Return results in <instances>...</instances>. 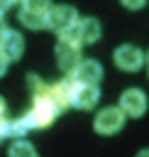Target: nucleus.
I'll return each instance as SVG.
<instances>
[{"label": "nucleus", "instance_id": "f257e3e1", "mask_svg": "<svg viewBox=\"0 0 149 157\" xmlns=\"http://www.w3.org/2000/svg\"><path fill=\"white\" fill-rule=\"evenodd\" d=\"M56 113H59V108H56V103L51 101V96H49V91H46V93H42V96H34L32 108H29L24 115H27V120H29L32 128H46V125L54 123Z\"/></svg>", "mask_w": 149, "mask_h": 157}, {"label": "nucleus", "instance_id": "f03ea898", "mask_svg": "<svg viewBox=\"0 0 149 157\" xmlns=\"http://www.w3.org/2000/svg\"><path fill=\"white\" fill-rule=\"evenodd\" d=\"M56 61L66 74H73L76 66L83 61L81 59V44L71 37V34H61L56 42Z\"/></svg>", "mask_w": 149, "mask_h": 157}, {"label": "nucleus", "instance_id": "7ed1b4c3", "mask_svg": "<svg viewBox=\"0 0 149 157\" xmlns=\"http://www.w3.org/2000/svg\"><path fill=\"white\" fill-rule=\"evenodd\" d=\"M78 20L81 17L76 12V7H71V5H54L49 10V15H46V27L59 32V34H68L78 25Z\"/></svg>", "mask_w": 149, "mask_h": 157}, {"label": "nucleus", "instance_id": "20e7f679", "mask_svg": "<svg viewBox=\"0 0 149 157\" xmlns=\"http://www.w3.org/2000/svg\"><path fill=\"white\" fill-rule=\"evenodd\" d=\"M122 125H125V110H122V108H115V105L103 108V110L93 118V128H95V132H100V135H115V132L122 130Z\"/></svg>", "mask_w": 149, "mask_h": 157}, {"label": "nucleus", "instance_id": "39448f33", "mask_svg": "<svg viewBox=\"0 0 149 157\" xmlns=\"http://www.w3.org/2000/svg\"><path fill=\"white\" fill-rule=\"evenodd\" d=\"M112 56H115V64H117L120 69H125V71H137V69L142 66V61H147V54H142V49L134 47V44H122V47H117Z\"/></svg>", "mask_w": 149, "mask_h": 157}, {"label": "nucleus", "instance_id": "423d86ee", "mask_svg": "<svg viewBox=\"0 0 149 157\" xmlns=\"http://www.w3.org/2000/svg\"><path fill=\"white\" fill-rule=\"evenodd\" d=\"M71 78L76 83H83V86H98L100 78H103V66L95 59H83L76 66V71L71 74Z\"/></svg>", "mask_w": 149, "mask_h": 157}, {"label": "nucleus", "instance_id": "0eeeda50", "mask_svg": "<svg viewBox=\"0 0 149 157\" xmlns=\"http://www.w3.org/2000/svg\"><path fill=\"white\" fill-rule=\"evenodd\" d=\"M22 52H24V39H22V34H20L17 29L5 27V29L0 32V54H5L7 61H15V59L22 56Z\"/></svg>", "mask_w": 149, "mask_h": 157}, {"label": "nucleus", "instance_id": "6e6552de", "mask_svg": "<svg viewBox=\"0 0 149 157\" xmlns=\"http://www.w3.org/2000/svg\"><path fill=\"white\" fill-rule=\"evenodd\" d=\"M120 108L125 110V115L139 118V115L147 110V96H144V91H139V88H127V91H122V96H120Z\"/></svg>", "mask_w": 149, "mask_h": 157}, {"label": "nucleus", "instance_id": "1a4fd4ad", "mask_svg": "<svg viewBox=\"0 0 149 157\" xmlns=\"http://www.w3.org/2000/svg\"><path fill=\"white\" fill-rule=\"evenodd\" d=\"M78 44H93L98 37H100V22L95 17H83L78 20V25L68 32Z\"/></svg>", "mask_w": 149, "mask_h": 157}, {"label": "nucleus", "instance_id": "9d476101", "mask_svg": "<svg viewBox=\"0 0 149 157\" xmlns=\"http://www.w3.org/2000/svg\"><path fill=\"white\" fill-rule=\"evenodd\" d=\"M73 91H76V81H73L71 76H68V78H61V81H56V83L49 86V96H51V101L56 103L59 110L71 105V101H73Z\"/></svg>", "mask_w": 149, "mask_h": 157}, {"label": "nucleus", "instance_id": "9b49d317", "mask_svg": "<svg viewBox=\"0 0 149 157\" xmlns=\"http://www.w3.org/2000/svg\"><path fill=\"white\" fill-rule=\"evenodd\" d=\"M98 98H100L98 86H83V83H76L71 105H73V108H83V110H88V108H93V105L98 103Z\"/></svg>", "mask_w": 149, "mask_h": 157}, {"label": "nucleus", "instance_id": "f8f14e48", "mask_svg": "<svg viewBox=\"0 0 149 157\" xmlns=\"http://www.w3.org/2000/svg\"><path fill=\"white\" fill-rule=\"evenodd\" d=\"M46 15H49V12L20 7V22H22L24 27H29V29H42V27H46Z\"/></svg>", "mask_w": 149, "mask_h": 157}, {"label": "nucleus", "instance_id": "ddd939ff", "mask_svg": "<svg viewBox=\"0 0 149 157\" xmlns=\"http://www.w3.org/2000/svg\"><path fill=\"white\" fill-rule=\"evenodd\" d=\"M10 157H37V150L32 147V142H27V140H15L12 145H10V152H7Z\"/></svg>", "mask_w": 149, "mask_h": 157}, {"label": "nucleus", "instance_id": "4468645a", "mask_svg": "<svg viewBox=\"0 0 149 157\" xmlns=\"http://www.w3.org/2000/svg\"><path fill=\"white\" fill-rule=\"evenodd\" d=\"M27 130H32V125H29L27 115H20V118H15V120H12V125H10V135H15V137H22Z\"/></svg>", "mask_w": 149, "mask_h": 157}, {"label": "nucleus", "instance_id": "2eb2a0df", "mask_svg": "<svg viewBox=\"0 0 149 157\" xmlns=\"http://www.w3.org/2000/svg\"><path fill=\"white\" fill-rule=\"evenodd\" d=\"M10 125H12V118H7V108H5V101L0 98V140L5 135H10Z\"/></svg>", "mask_w": 149, "mask_h": 157}, {"label": "nucleus", "instance_id": "dca6fc26", "mask_svg": "<svg viewBox=\"0 0 149 157\" xmlns=\"http://www.w3.org/2000/svg\"><path fill=\"white\" fill-rule=\"evenodd\" d=\"M22 7H29V10H39V12H49L54 5H51L49 0H24V2H22Z\"/></svg>", "mask_w": 149, "mask_h": 157}, {"label": "nucleus", "instance_id": "f3484780", "mask_svg": "<svg viewBox=\"0 0 149 157\" xmlns=\"http://www.w3.org/2000/svg\"><path fill=\"white\" fill-rule=\"evenodd\" d=\"M122 5L134 10V7H142V5H144V0H122Z\"/></svg>", "mask_w": 149, "mask_h": 157}, {"label": "nucleus", "instance_id": "a211bd4d", "mask_svg": "<svg viewBox=\"0 0 149 157\" xmlns=\"http://www.w3.org/2000/svg\"><path fill=\"white\" fill-rule=\"evenodd\" d=\"M5 69H7V56H5V54H0V76L5 74Z\"/></svg>", "mask_w": 149, "mask_h": 157}, {"label": "nucleus", "instance_id": "6ab92c4d", "mask_svg": "<svg viewBox=\"0 0 149 157\" xmlns=\"http://www.w3.org/2000/svg\"><path fill=\"white\" fill-rule=\"evenodd\" d=\"M10 5H12V0H0V12H5Z\"/></svg>", "mask_w": 149, "mask_h": 157}, {"label": "nucleus", "instance_id": "aec40b11", "mask_svg": "<svg viewBox=\"0 0 149 157\" xmlns=\"http://www.w3.org/2000/svg\"><path fill=\"white\" fill-rule=\"evenodd\" d=\"M5 29V12H0V32Z\"/></svg>", "mask_w": 149, "mask_h": 157}, {"label": "nucleus", "instance_id": "412c9836", "mask_svg": "<svg viewBox=\"0 0 149 157\" xmlns=\"http://www.w3.org/2000/svg\"><path fill=\"white\" fill-rule=\"evenodd\" d=\"M137 157H149V150H142V152H139Z\"/></svg>", "mask_w": 149, "mask_h": 157}, {"label": "nucleus", "instance_id": "4be33fe9", "mask_svg": "<svg viewBox=\"0 0 149 157\" xmlns=\"http://www.w3.org/2000/svg\"><path fill=\"white\" fill-rule=\"evenodd\" d=\"M147 69H149V52H147Z\"/></svg>", "mask_w": 149, "mask_h": 157}, {"label": "nucleus", "instance_id": "5701e85b", "mask_svg": "<svg viewBox=\"0 0 149 157\" xmlns=\"http://www.w3.org/2000/svg\"><path fill=\"white\" fill-rule=\"evenodd\" d=\"M12 2H24V0H12Z\"/></svg>", "mask_w": 149, "mask_h": 157}]
</instances>
